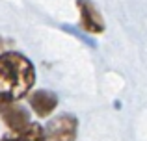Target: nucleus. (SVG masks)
<instances>
[{
    "label": "nucleus",
    "mask_w": 147,
    "mask_h": 141,
    "mask_svg": "<svg viewBox=\"0 0 147 141\" xmlns=\"http://www.w3.org/2000/svg\"><path fill=\"white\" fill-rule=\"evenodd\" d=\"M0 141H47L45 136V128L37 123H30L26 128L19 132H9V134L2 136Z\"/></svg>",
    "instance_id": "obj_6"
},
{
    "label": "nucleus",
    "mask_w": 147,
    "mask_h": 141,
    "mask_svg": "<svg viewBox=\"0 0 147 141\" xmlns=\"http://www.w3.org/2000/svg\"><path fill=\"white\" fill-rule=\"evenodd\" d=\"M63 30H65V32H69V33H71V35L78 37V39L82 41V43H86L88 47H91V48H95V47H97V43H95V41L91 39L90 35H86V33H82V32H80V30H76L75 26H67V24H65V26H63Z\"/></svg>",
    "instance_id": "obj_7"
},
{
    "label": "nucleus",
    "mask_w": 147,
    "mask_h": 141,
    "mask_svg": "<svg viewBox=\"0 0 147 141\" xmlns=\"http://www.w3.org/2000/svg\"><path fill=\"white\" fill-rule=\"evenodd\" d=\"M36 84L34 63L21 52L0 54V104L17 102L30 93Z\"/></svg>",
    "instance_id": "obj_1"
},
{
    "label": "nucleus",
    "mask_w": 147,
    "mask_h": 141,
    "mask_svg": "<svg viewBox=\"0 0 147 141\" xmlns=\"http://www.w3.org/2000/svg\"><path fill=\"white\" fill-rule=\"evenodd\" d=\"M76 6L80 11V21H82V28L91 35H99L104 32V19L100 15L99 7L95 6L93 0H76Z\"/></svg>",
    "instance_id": "obj_3"
},
{
    "label": "nucleus",
    "mask_w": 147,
    "mask_h": 141,
    "mask_svg": "<svg viewBox=\"0 0 147 141\" xmlns=\"http://www.w3.org/2000/svg\"><path fill=\"white\" fill-rule=\"evenodd\" d=\"M0 119L11 132H19L30 124V113L17 102H6L0 104Z\"/></svg>",
    "instance_id": "obj_4"
},
{
    "label": "nucleus",
    "mask_w": 147,
    "mask_h": 141,
    "mask_svg": "<svg viewBox=\"0 0 147 141\" xmlns=\"http://www.w3.org/2000/svg\"><path fill=\"white\" fill-rule=\"evenodd\" d=\"M28 104L36 112V115L47 117L56 110L58 97H56V93H52L49 89H37L34 93H28Z\"/></svg>",
    "instance_id": "obj_5"
},
{
    "label": "nucleus",
    "mask_w": 147,
    "mask_h": 141,
    "mask_svg": "<svg viewBox=\"0 0 147 141\" xmlns=\"http://www.w3.org/2000/svg\"><path fill=\"white\" fill-rule=\"evenodd\" d=\"M78 132V119L73 113H61L45 126L47 141H75Z\"/></svg>",
    "instance_id": "obj_2"
}]
</instances>
